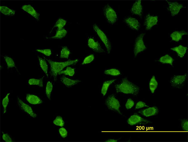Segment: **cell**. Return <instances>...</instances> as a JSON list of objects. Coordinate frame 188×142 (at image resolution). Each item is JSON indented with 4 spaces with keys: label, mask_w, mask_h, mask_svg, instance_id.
<instances>
[{
    "label": "cell",
    "mask_w": 188,
    "mask_h": 142,
    "mask_svg": "<svg viewBox=\"0 0 188 142\" xmlns=\"http://www.w3.org/2000/svg\"><path fill=\"white\" fill-rule=\"evenodd\" d=\"M134 101L131 99H128L125 104V107L128 109H131L134 106Z\"/></svg>",
    "instance_id": "74e56055"
},
{
    "label": "cell",
    "mask_w": 188,
    "mask_h": 142,
    "mask_svg": "<svg viewBox=\"0 0 188 142\" xmlns=\"http://www.w3.org/2000/svg\"><path fill=\"white\" fill-rule=\"evenodd\" d=\"M67 34L66 30L64 28L58 29L55 35L50 38L54 39H62L64 38Z\"/></svg>",
    "instance_id": "603a6c76"
},
{
    "label": "cell",
    "mask_w": 188,
    "mask_h": 142,
    "mask_svg": "<svg viewBox=\"0 0 188 142\" xmlns=\"http://www.w3.org/2000/svg\"><path fill=\"white\" fill-rule=\"evenodd\" d=\"M59 132L60 135L63 138H65L67 136V131L64 128H60L59 130Z\"/></svg>",
    "instance_id": "ab89813d"
},
{
    "label": "cell",
    "mask_w": 188,
    "mask_h": 142,
    "mask_svg": "<svg viewBox=\"0 0 188 142\" xmlns=\"http://www.w3.org/2000/svg\"><path fill=\"white\" fill-rule=\"evenodd\" d=\"M28 84L30 85H35L41 87H43V78L39 79L32 78L28 81Z\"/></svg>",
    "instance_id": "83f0119b"
},
{
    "label": "cell",
    "mask_w": 188,
    "mask_h": 142,
    "mask_svg": "<svg viewBox=\"0 0 188 142\" xmlns=\"http://www.w3.org/2000/svg\"><path fill=\"white\" fill-rule=\"evenodd\" d=\"M145 34L142 33L139 35L135 40L134 49V54L135 56L146 49L143 41Z\"/></svg>",
    "instance_id": "8992f818"
},
{
    "label": "cell",
    "mask_w": 188,
    "mask_h": 142,
    "mask_svg": "<svg viewBox=\"0 0 188 142\" xmlns=\"http://www.w3.org/2000/svg\"><path fill=\"white\" fill-rule=\"evenodd\" d=\"M0 11L4 15L9 17L14 16L16 12V11L11 9L6 6H0Z\"/></svg>",
    "instance_id": "ffe728a7"
},
{
    "label": "cell",
    "mask_w": 188,
    "mask_h": 142,
    "mask_svg": "<svg viewBox=\"0 0 188 142\" xmlns=\"http://www.w3.org/2000/svg\"><path fill=\"white\" fill-rule=\"evenodd\" d=\"M103 11L104 15L108 23L112 25L114 24L118 19L116 11L108 5L104 6Z\"/></svg>",
    "instance_id": "277c9868"
},
{
    "label": "cell",
    "mask_w": 188,
    "mask_h": 142,
    "mask_svg": "<svg viewBox=\"0 0 188 142\" xmlns=\"http://www.w3.org/2000/svg\"><path fill=\"white\" fill-rule=\"evenodd\" d=\"M116 80V79L108 80L104 82L101 90V93L103 96L106 94L108 88L110 85Z\"/></svg>",
    "instance_id": "7402d4cb"
},
{
    "label": "cell",
    "mask_w": 188,
    "mask_h": 142,
    "mask_svg": "<svg viewBox=\"0 0 188 142\" xmlns=\"http://www.w3.org/2000/svg\"><path fill=\"white\" fill-rule=\"evenodd\" d=\"M38 58L41 68L47 77H48V65L46 61L40 57H39Z\"/></svg>",
    "instance_id": "cb8c5ba5"
},
{
    "label": "cell",
    "mask_w": 188,
    "mask_h": 142,
    "mask_svg": "<svg viewBox=\"0 0 188 142\" xmlns=\"http://www.w3.org/2000/svg\"><path fill=\"white\" fill-rule=\"evenodd\" d=\"M94 30L101 40L106 47L107 53H110L112 49L111 43L107 36L102 30L97 25L95 24L93 26Z\"/></svg>",
    "instance_id": "3957f363"
},
{
    "label": "cell",
    "mask_w": 188,
    "mask_h": 142,
    "mask_svg": "<svg viewBox=\"0 0 188 142\" xmlns=\"http://www.w3.org/2000/svg\"><path fill=\"white\" fill-rule=\"evenodd\" d=\"M145 107H148V106L145 103L140 101L137 103L135 109H137Z\"/></svg>",
    "instance_id": "60d3db41"
},
{
    "label": "cell",
    "mask_w": 188,
    "mask_h": 142,
    "mask_svg": "<svg viewBox=\"0 0 188 142\" xmlns=\"http://www.w3.org/2000/svg\"><path fill=\"white\" fill-rule=\"evenodd\" d=\"M181 126L184 131H188V121L187 119H184L182 121Z\"/></svg>",
    "instance_id": "f35d334b"
},
{
    "label": "cell",
    "mask_w": 188,
    "mask_h": 142,
    "mask_svg": "<svg viewBox=\"0 0 188 142\" xmlns=\"http://www.w3.org/2000/svg\"><path fill=\"white\" fill-rule=\"evenodd\" d=\"M142 6L141 1L135 2L133 5L131 9V12L140 17L142 16Z\"/></svg>",
    "instance_id": "2e32d148"
},
{
    "label": "cell",
    "mask_w": 188,
    "mask_h": 142,
    "mask_svg": "<svg viewBox=\"0 0 188 142\" xmlns=\"http://www.w3.org/2000/svg\"><path fill=\"white\" fill-rule=\"evenodd\" d=\"M70 51L66 46L63 47L60 52V57L62 58H68L70 54Z\"/></svg>",
    "instance_id": "f546056e"
},
{
    "label": "cell",
    "mask_w": 188,
    "mask_h": 142,
    "mask_svg": "<svg viewBox=\"0 0 188 142\" xmlns=\"http://www.w3.org/2000/svg\"><path fill=\"white\" fill-rule=\"evenodd\" d=\"M105 74L113 76H118L120 74V71L115 68H112L105 70L104 72Z\"/></svg>",
    "instance_id": "4dcf8cb0"
},
{
    "label": "cell",
    "mask_w": 188,
    "mask_h": 142,
    "mask_svg": "<svg viewBox=\"0 0 188 142\" xmlns=\"http://www.w3.org/2000/svg\"><path fill=\"white\" fill-rule=\"evenodd\" d=\"M53 89V85L51 82L48 81L47 82L46 88V94L47 98L49 100L51 99V95Z\"/></svg>",
    "instance_id": "1f68e13d"
},
{
    "label": "cell",
    "mask_w": 188,
    "mask_h": 142,
    "mask_svg": "<svg viewBox=\"0 0 188 142\" xmlns=\"http://www.w3.org/2000/svg\"><path fill=\"white\" fill-rule=\"evenodd\" d=\"M66 22V20L62 18H59L56 22L54 28L57 27V29L63 28Z\"/></svg>",
    "instance_id": "d6a6232c"
},
{
    "label": "cell",
    "mask_w": 188,
    "mask_h": 142,
    "mask_svg": "<svg viewBox=\"0 0 188 142\" xmlns=\"http://www.w3.org/2000/svg\"><path fill=\"white\" fill-rule=\"evenodd\" d=\"M105 103L109 109L116 111L119 114L122 115L120 110V105L119 102L114 95L109 96Z\"/></svg>",
    "instance_id": "5b68a950"
},
{
    "label": "cell",
    "mask_w": 188,
    "mask_h": 142,
    "mask_svg": "<svg viewBox=\"0 0 188 142\" xmlns=\"http://www.w3.org/2000/svg\"><path fill=\"white\" fill-rule=\"evenodd\" d=\"M21 9L30 14L37 21L39 20L40 16L39 14L37 12L32 5L29 4L24 5L22 6Z\"/></svg>",
    "instance_id": "8fae6325"
},
{
    "label": "cell",
    "mask_w": 188,
    "mask_h": 142,
    "mask_svg": "<svg viewBox=\"0 0 188 142\" xmlns=\"http://www.w3.org/2000/svg\"><path fill=\"white\" fill-rule=\"evenodd\" d=\"M158 86V83L155 76H153L150 79L149 86L150 92L154 93Z\"/></svg>",
    "instance_id": "d4e9b609"
},
{
    "label": "cell",
    "mask_w": 188,
    "mask_h": 142,
    "mask_svg": "<svg viewBox=\"0 0 188 142\" xmlns=\"http://www.w3.org/2000/svg\"><path fill=\"white\" fill-rule=\"evenodd\" d=\"M44 58L47 60L50 65L51 75L54 77L55 80H57L59 73L62 71L65 67L76 64L79 61L78 59H76L66 62H58Z\"/></svg>",
    "instance_id": "7a4b0ae2"
},
{
    "label": "cell",
    "mask_w": 188,
    "mask_h": 142,
    "mask_svg": "<svg viewBox=\"0 0 188 142\" xmlns=\"http://www.w3.org/2000/svg\"><path fill=\"white\" fill-rule=\"evenodd\" d=\"M75 74V69L70 66H67L65 70L59 72V74H64L65 75L73 77Z\"/></svg>",
    "instance_id": "f1b7e54d"
},
{
    "label": "cell",
    "mask_w": 188,
    "mask_h": 142,
    "mask_svg": "<svg viewBox=\"0 0 188 142\" xmlns=\"http://www.w3.org/2000/svg\"><path fill=\"white\" fill-rule=\"evenodd\" d=\"M125 22L127 25L131 29L138 30L140 25L139 21L135 18L129 17L125 19Z\"/></svg>",
    "instance_id": "9a60e30c"
},
{
    "label": "cell",
    "mask_w": 188,
    "mask_h": 142,
    "mask_svg": "<svg viewBox=\"0 0 188 142\" xmlns=\"http://www.w3.org/2000/svg\"><path fill=\"white\" fill-rule=\"evenodd\" d=\"M186 78V74L173 77L171 79L170 81L171 86L177 88L182 87L185 84Z\"/></svg>",
    "instance_id": "ba28073f"
},
{
    "label": "cell",
    "mask_w": 188,
    "mask_h": 142,
    "mask_svg": "<svg viewBox=\"0 0 188 142\" xmlns=\"http://www.w3.org/2000/svg\"><path fill=\"white\" fill-rule=\"evenodd\" d=\"M88 46L89 48L97 53H102L105 52L99 42L96 41L93 38L89 39Z\"/></svg>",
    "instance_id": "30bf717a"
},
{
    "label": "cell",
    "mask_w": 188,
    "mask_h": 142,
    "mask_svg": "<svg viewBox=\"0 0 188 142\" xmlns=\"http://www.w3.org/2000/svg\"><path fill=\"white\" fill-rule=\"evenodd\" d=\"M168 5V9L171 15L174 17L177 15L181 9L183 8V5L177 2H171L167 1Z\"/></svg>",
    "instance_id": "9c48e42d"
},
{
    "label": "cell",
    "mask_w": 188,
    "mask_h": 142,
    "mask_svg": "<svg viewBox=\"0 0 188 142\" xmlns=\"http://www.w3.org/2000/svg\"><path fill=\"white\" fill-rule=\"evenodd\" d=\"M159 110L157 107L154 106L149 107L139 112L143 116L146 117H151L157 115L159 113Z\"/></svg>",
    "instance_id": "5bb4252c"
},
{
    "label": "cell",
    "mask_w": 188,
    "mask_h": 142,
    "mask_svg": "<svg viewBox=\"0 0 188 142\" xmlns=\"http://www.w3.org/2000/svg\"><path fill=\"white\" fill-rule=\"evenodd\" d=\"M10 93H8L2 100V104L4 108V113H5L6 112L7 107L9 104V96Z\"/></svg>",
    "instance_id": "836d02e7"
},
{
    "label": "cell",
    "mask_w": 188,
    "mask_h": 142,
    "mask_svg": "<svg viewBox=\"0 0 188 142\" xmlns=\"http://www.w3.org/2000/svg\"><path fill=\"white\" fill-rule=\"evenodd\" d=\"M61 80L62 83L67 87H70L75 86L81 82L79 80L70 79L64 76L61 77Z\"/></svg>",
    "instance_id": "ac0fdd59"
},
{
    "label": "cell",
    "mask_w": 188,
    "mask_h": 142,
    "mask_svg": "<svg viewBox=\"0 0 188 142\" xmlns=\"http://www.w3.org/2000/svg\"><path fill=\"white\" fill-rule=\"evenodd\" d=\"M174 61V59L168 55H166L161 57L159 62L162 64H170L173 65V63Z\"/></svg>",
    "instance_id": "484cf974"
},
{
    "label": "cell",
    "mask_w": 188,
    "mask_h": 142,
    "mask_svg": "<svg viewBox=\"0 0 188 142\" xmlns=\"http://www.w3.org/2000/svg\"><path fill=\"white\" fill-rule=\"evenodd\" d=\"M4 58L7 64L8 68L9 69L15 67L17 69L16 64L14 60L11 57L5 55L4 56Z\"/></svg>",
    "instance_id": "4316f807"
},
{
    "label": "cell",
    "mask_w": 188,
    "mask_h": 142,
    "mask_svg": "<svg viewBox=\"0 0 188 142\" xmlns=\"http://www.w3.org/2000/svg\"><path fill=\"white\" fill-rule=\"evenodd\" d=\"M54 124L57 126L63 127L64 125V122L62 118L60 116H57L53 121Z\"/></svg>",
    "instance_id": "d590c367"
},
{
    "label": "cell",
    "mask_w": 188,
    "mask_h": 142,
    "mask_svg": "<svg viewBox=\"0 0 188 142\" xmlns=\"http://www.w3.org/2000/svg\"><path fill=\"white\" fill-rule=\"evenodd\" d=\"M117 141V140L115 139H109L106 140V142H116Z\"/></svg>",
    "instance_id": "7bdbcfd3"
},
{
    "label": "cell",
    "mask_w": 188,
    "mask_h": 142,
    "mask_svg": "<svg viewBox=\"0 0 188 142\" xmlns=\"http://www.w3.org/2000/svg\"><path fill=\"white\" fill-rule=\"evenodd\" d=\"M36 51L47 56H50L52 54L51 50L50 49H37Z\"/></svg>",
    "instance_id": "8d00e7d4"
},
{
    "label": "cell",
    "mask_w": 188,
    "mask_h": 142,
    "mask_svg": "<svg viewBox=\"0 0 188 142\" xmlns=\"http://www.w3.org/2000/svg\"><path fill=\"white\" fill-rule=\"evenodd\" d=\"M2 138L3 140L5 142H10L13 141L12 140L7 133L3 134L2 136Z\"/></svg>",
    "instance_id": "b9f144b4"
},
{
    "label": "cell",
    "mask_w": 188,
    "mask_h": 142,
    "mask_svg": "<svg viewBox=\"0 0 188 142\" xmlns=\"http://www.w3.org/2000/svg\"><path fill=\"white\" fill-rule=\"evenodd\" d=\"M171 49L176 52L180 57L182 58L186 54L187 49L186 47L182 45H180L177 47L172 48Z\"/></svg>",
    "instance_id": "44dd1931"
},
{
    "label": "cell",
    "mask_w": 188,
    "mask_h": 142,
    "mask_svg": "<svg viewBox=\"0 0 188 142\" xmlns=\"http://www.w3.org/2000/svg\"><path fill=\"white\" fill-rule=\"evenodd\" d=\"M117 93L137 95L140 92L139 87L132 83L127 78L122 79L121 82L115 86Z\"/></svg>",
    "instance_id": "6da1fadb"
},
{
    "label": "cell",
    "mask_w": 188,
    "mask_h": 142,
    "mask_svg": "<svg viewBox=\"0 0 188 142\" xmlns=\"http://www.w3.org/2000/svg\"><path fill=\"white\" fill-rule=\"evenodd\" d=\"M94 58L95 57L94 55H90L85 58L82 64L83 65L90 64L94 61Z\"/></svg>",
    "instance_id": "e575fe53"
},
{
    "label": "cell",
    "mask_w": 188,
    "mask_h": 142,
    "mask_svg": "<svg viewBox=\"0 0 188 142\" xmlns=\"http://www.w3.org/2000/svg\"><path fill=\"white\" fill-rule=\"evenodd\" d=\"M127 123L130 125H144L151 123L140 117L137 114H134L131 116L127 120Z\"/></svg>",
    "instance_id": "52a82bcc"
},
{
    "label": "cell",
    "mask_w": 188,
    "mask_h": 142,
    "mask_svg": "<svg viewBox=\"0 0 188 142\" xmlns=\"http://www.w3.org/2000/svg\"><path fill=\"white\" fill-rule=\"evenodd\" d=\"M158 21V17L157 16H151L148 14L146 16L145 22L146 29L149 30L153 27L156 25Z\"/></svg>",
    "instance_id": "4fadbf2b"
},
{
    "label": "cell",
    "mask_w": 188,
    "mask_h": 142,
    "mask_svg": "<svg viewBox=\"0 0 188 142\" xmlns=\"http://www.w3.org/2000/svg\"><path fill=\"white\" fill-rule=\"evenodd\" d=\"M187 34V33L184 31H176L173 32L170 35L172 41L178 42L182 39L183 36Z\"/></svg>",
    "instance_id": "d6986e66"
},
{
    "label": "cell",
    "mask_w": 188,
    "mask_h": 142,
    "mask_svg": "<svg viewBox=\"0 0 188 142\" xmlns=\"http://www.w3.org/2000/svg\"><path fill=\"white\" fill-rule=\"evenodd\" d=\"M18 102L21 109L33 118H36L37 115L34 113L32 108L19 98H18Z\"/></svg>",
    "instance_id": "7c38bea8"
},
{
    "label": "cell",
    "mask_w": 188,
    "mask_h": 142,
    "mask_svg": "<svg viewBox=\"0 0 188 142\" xmlns=\"http://www.w3.org/2000/svg\"><path fill=\"white\" fill-rule=\"evenodd\" d=\"M26 100L30 104L34 105L39 104L42 103V100L37 96L30 94H27Z\"/></svg>",
    "instance_id": "e0dca14e"
}]
</instances>
